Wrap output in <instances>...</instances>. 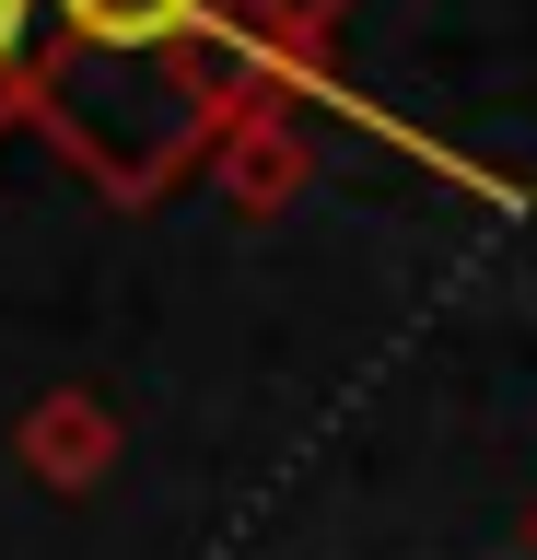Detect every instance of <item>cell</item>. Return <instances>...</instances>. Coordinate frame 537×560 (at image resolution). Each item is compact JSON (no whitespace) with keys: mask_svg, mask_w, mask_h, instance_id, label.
Here are the masks:
<instances>
[{"mask_svg":"<svg viewBox=\"0 0 537 560\" xmlns=\"http://www.w3.org/2000/svg\"><path fill=\"white\" fill-rule=\"evenodd\" d=\"M316 175V140H304V105H246L234 129L211 140V187L234 222H281Z\"/></svg>","mask_w":537,"mask_h":560,"instance_id":"7a4b0ae2","label":"cell"},{"mask_svg":"<svg viewBox=\"0 0 537 560\" xmlns=\"http://www.w3.org/2000/svg\"><path fill=\"white\" fill-rule=\"evenodd\" d=\"M117 444H129V420H117L106 385H47L36 409L12 420V455H24L36 490H94L117 467Z\"/></svg>","mask_w":537,"mask_h":560,"instance_id":"3957f363","label":"cell"},{"mask_svg":"<svg viewBox=\"0 0 537 560\" xmlns=\"http://www.w3.org/2000/svg\"><path fill=\"white\" fill-rule=\"evenodd\" d=\"M526 537H537V525H526Z\"/></svg>","mask_w":537,"mask_h":560,"instance_id":"5b68a950","label":"cell"},{"mask_svg":"<svg viewBox=\"0 0 537 560\" xmlns=\"http://www.w3.org/2000/svg\"><path fill=\"white\" fill-rule=\"evenodd\" d=\"M36 70H47V0H0V129H36Z\"/></svg>","mask_w":537,"mask_h":560,"instance_id":"277c9868","label":"cell"},{"mask_svg":"<svg viewBox=\"0 0 537 560\" xmlns=\"http://www.w3.org/2000/svg\"><path fill=\"white\" fill-rule=\"evenodd\" d=\"M351 0H47L36 129L117 210H152L246 105L339 94Z\"/></svg>","mask_w":537,"mask_h":560,"instance_id":"6da1fadb","label":"cell"}]
</instances>
